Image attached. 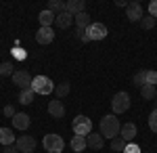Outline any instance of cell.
Here are the masks:
<instances>
[{
	"label": "cell",
	"mask_w": 157,
	"mask_h": 153,
	"mask_svg": "<svg viewBox=\"0 0 157 153\" xmlns=\"http://www.w3.org/2000/svg\"><path fill=\"white\" fill-rule=\"evenodd\" d=\"M98 128H101V134H103V139H109V141H113L115 136H120L121 124H120V120H117V116H115V113H111V116H105V118L101 120Z\"/></svg>",
	"instance_id": "1"
},
{
	"label": "cell",
	"mask_w": 157,
	"mask_h": 153,
	"mask_svg": "<svg viewBox=\"0 0 157 153\" xmlns=\"http://www.w3.org/2000/svg\"><path fill=\"white\" fill-rule=\"evenodd\" d=\"M71 128H73L75 134H80V136H88V134H90V128H92V122H90L88 116L80 113V116H75V118H73Z\"/></svg>",
	"instance_id": "2"
},
{
	"label": "cell",
	"mask_w": 157,
	"mask_h": 153,
	"mask_svg": "<svg viewBox=\"0 0 157 153\" xmlns=\"http://www.w3.org/2000/svg\"><path fill=\"white\" fill-rule=\"evenodd\" d=\"M32 90L36 94H50L55 90V84H52V80L46 78V76H36L34 82H32Z\"/></svg>",
	"instance_id": "3"
},
{
	"label": "cell",
	"mask_w": 157,
	"mask_h": 153,
	"mask_svg": "<svg viewBox=\"0 0 157 153\" xmlns=\"http://www.w3.org/2000/svg\"><path fill=\"white\" fill-rule=\"evenodd\" d=\"M42 145H44L46 153H61L65 149V143H63V139L59 134H46L42 139Z\"/></svg>",
	"instance_id": "4"
},
{
	"label": "cell",
	"mask_w": 157,
	"mask_h": 153,
	"mask_svg": "<svg viewBox=\"0 0 157 153\" xmlns=\"http://www.w3.org/2000/svg\"><path fill=\"white\" fill-rule=\"evenodd\" d=\"M111 109H113V113H124V111H128V109H130V94L124 92V90L117 92V94H113Z\"/></svg>",
	"instance_id": "5"
},
{
	"label": "cell",
	"mask_w": 157,
	"mask_h": 153,
	"mask_svg": "<svg viewBox=\"0 0 157 153\" xmlns=\"http://www.w3.org/2000/svg\"><path fill=\"white\" fill-rule=\"evenodd\" d=\"M86 38H88V42L90 40H103V38H107V25L90 23V27L86 29Z\"/></svg>",
	"instance_id": "6"
},
{
	"label": "cell",
	"mask_w": 157,
	"mask_h": 153,
	"mask_svg": "<svg viewBox=\"0 0 157 153\" xmlns=\"http://www.w3.org/2000/svg\"><path fill=\"white\" fill-rule=\"evenodd\" d=\"M13 82L17 84L21 90H29V88H32V82H34V76H29V73L23 71V69L15 71V73H13Z\"/></svg>",
	"instance_id": "7"
},
{
	"label": "cell",
	"mask_w": 157,
	"mask_h": 153,
	"mask_svg": "<svg viewBox=\"0 0 157 153\" xmlns=\"http://www.w3.org/2000/svg\"><path fill=\"white\" fill-rule=\"evenodd\" d=\"M15 145H17V149H19L21 153H32L34 149H36V139H34V136L23 134V136H19V139H17V143H15Z\"/></svg>",
	"instance_id": "8"
},
{
	"label": "cell",
	"mask_w": 157,
	"mask_h": 153,
	"mask_svg": "<svg viewBox=\"0 0 157 153\" xmlns=\"http://www.w3.org/2000/svg\"><path fill=\"white\" fill-rule=\"evenodd\" d=\"M55 40V29L52 27H40L36 32V42L38 44H50Z\"/></svg>",
	"instance_id": "9"
},
{
	"label": "cell",
	"mask_w": 157,
	"mask_h": 153,
	"mask_svg": "<svg viewBox=\"0 0 157 153\" xmlns=\"http://www.w3.org/2000/svg\"><path fill=\"white\" fill-rule=\"evenodd\" d=\"M126 15L130 21H140L143 19V9H140V2H130L128 9H126Z\"/></svg>",
	"instance_id": "10"
},
{
	"label": "cell",
	"mask_w": 157,
	"mask_h": 153,
	"mask_svg": "<svg viewBox=\"0 0 157 153\" xmlns=\"http://www.w3.org/2000/svg\"><path fill=\"white\" fill-rule=\"evenodd\" d=\"M86 141H88V147H90V149H94V151L103 149V145H105V139H103V134H101V132H90V134L86 136Z\"/></svg>",
	"instance_id": "11"
},
{
	"label": "cell",
	"mask_w": 157,
	"mask_h": 153,
	"mask_svg": "<svg viewBox=\"0 0 157 153\" xmlns=\"http://www.w3.org/2000/svg\"><path fill=\"white\" fill-rule=\"evenodd\" d=\"M29 124H32V120H29V116H27V113H23V111L15 113V118H13V128L25 130V128H29Z\"/></svg>",
	"instance_id": "12"
},
{
	"label": "cell",
	"mask_w": 157,
	"mask_h": 153,
	"mask_svg": "<svg viewBox=\"0 0 157 153\" xmlns=\"http://www.w3.org/2000/svg\"><path fill=\"white\" fill-rule=\"evenodd\" d=\"M84 9H86L84 0H69V2H65V11L69 15H80V13H84Z\"/></svg>",
	"instance_id": "13"
},
{
	"label": "cell",
	"mask_w": 157,
	"mask_h": 153,
	"mask_svg": "<svg viewBox=\"0 0 157 153\" xmlns=\"http://www.w3.org/2000/svg\"><path fill=\"white\" fill-rule=\"evenodd\" d=\"M120 136L124 141H134V136H136V126H134V122H126L120 130Z\"/></svg>",
	"instance_id": "14"
},
{
	"label": "cell",
	"mask_w": 157,
	"mask_h": 153,
	"mask_svg": "<svg viewBox=\"0 0 157 153\" xmlns=\"http://www.w3.org/2000/svg\"><path fill=\"white\" fill-rule=\"evenodd\" d=\"M57 27H61V29H65V27H71L73 25V15H69L67 11L63 13H57Z\"/></svg>",
	"instance_id": "15"
},
{
	"label": "cell",
	"mask_w": 157,
	"mask_h": 153,
	"mask_svg": "<svg viewBox=\"0 0 157 153\" xmlns=\"http://www.w3.org/2000/svg\"><path fill=\"white\" fill-rule=\"evenodd\" d=\"M48 113L52 118H63L65 116V107H63V103H61L59 99H55V101L48 103Z\"/></svg>",
	"instance_id": "16"
},
{
	"label": "cell",
	"mask_w": 157,
	"mask_h": 153,
	"mask_svg": "<svg viewBox=\"0 0 157 153\" xmlns=\"http://www.w3.org/2000/svg\"><path fill=\"white\" fill-rule=\"evenodd\" d=\"M38 19H40V25H42V27H50V25L55 23L57 15H55L52 11H48V9H46V11H40V15H38Z\"/></svg>",
	"instance_id": "17"
},
{
	"label": "cell",
	"mask_w": 157,
	"mask_h": 153,
	"mask_svg": "<svg viewBox=\"0 0 157 153\" xmlns=\"http://www.w3.org/2000/svg\"><path fill=\"white\" fill-rule=\"evenodd\" d=\"M13 143H17L15 134H13V130L11 128H0V145L6 147V145H13Z\"/></svg>",
	"instance_id": "18"
},
{
	"label": "cell",
	"mask_w": 157,
	"mask_h": 153,
	"mask_svg": "<svg viewBox=\"0 0 157 153\" xmlns=\"http://www.w3.org/2000/svg\"><path fill=\"white\" fill-rule=\"evenodd\" d=\"M88 147V141H86V136H80V134H73V139H71V149L75 153H82Z\"/></svg>",
	"instance_id": "19"
},
{
	"label": "cell",
	"mask_w": 157,
	"mask_h": 153,
	"mask_svg": "<svg viewBox=\"0 0 157 153\" xmlns=\"http://www.w3.org/2000/svg\"><path fill=\"white\" fill-rule=\"evenodd\" d=\"M75 27H82V29H88L90 27V15L88 13H80V15H75Z\"/></svg>",
	"instance_id": "20"
},
{
	"label": "cell",
	"mask_w": 157,
	"mask_h": 153,
	"mask_svg": "<svg viewBox=\"0 0 157 153\" xmlns=\"http://www.w3.org/2000/svg\"><path fill=\"white\" fill-rule=\"evenodd\" d=\"M140 94H143V99H145V101H153V99L157 96V90H155V86L145 84V86L140 88Z\"/></svg>",
	"instance_id": "21"
},
{
	"label": "cell",
	"mask_w": 157,
	"mask_h": 153,
	"mask_svg": "<svg viewBox=\"0 0 157 153\" xmlns=\"http://www.w3.org/2000/svg\"><path fill=\"white\" fill-rule=\"evenodd\" d=\"M34 96H36V92L29 88V90H21V94H19V103L21 105H29V103H34Z\"/></svg>",
	"instance_id": "22"
},
{
	"label": "cell",
	"mask_w": 157,
	"mask_h": 153,
	"mask_svg": "<svg viewBox=\"0 0 157 153\" xmlns=\"http://www.w3.org/2000/svg\"><path fill=\"white\" fill-rule=\"evenodd\" d=\"M132 82H134V86H138V88H143L147 84V69H140L136 76L132 78Z\"/></svg>",
	"instance_id": "23"
},
{
	"label": "cell",
	"mask_w": 157,
	"mask_h": 153,
	"mask_svg": "<svg viewBox=\"0 0 157 153\" xmlns=\"http://www.w3.org/2000/svg\"><path fill=\"white\" fill-rule=\"evenodd\" d=\"M55 90H57V96L59 99H63V96H67L69 94V82H61L55 86Z\"/></svg>",
	"instance_id": "24"
},
{
	"label": "cell",
	"mask_w": 157,
	"mask_h": 153,
	"mask_svg": "<svg viewBox=\"0 0 157 153\" xmlns=\"http://www.w3.org/2000/svg\"><path fill=\"white\" fill-rule=\"evenodd\" d=\"M15 69H13V61H4L0 63V76H13Z\"/></svg>",
	"instance_id": "25"
},
{
	"label": "cell",
	"mask_w": 157,
	"mask_h": 153,
	"mask_svg": "<svg viewBox=\"0 0 157 153\" xmlns=\"http://www.w3.org/2000/svg\"><path fill=\"white\" fill-rule=\"evenodd\" d=\"M48 11H59V13H63L65 11V2H61V0H50L48 2Z\"/></svg>",
	"instance_id": "26"
},
{
	"label": "cell",
	"mask_w": 157,
	"mask_h": 153,
	"mask_svg": "<svg viewBox=\"0 0 157 153\" xmlns=\"http://www.w3.org/2000/svg\"><path fill=\"white\" fill-rule=\"evenodd\" d=\"M140 27H143V29H153V27H155V19H153L151 15L143 17V19H140Z\"/></svg>",
	"instance_id": "27"
},
{
	"label": "cell",
	"mask_w": 157,
	"mask_h": 153,
	"mask_svg": "<svg viewBox=\"0 0 157 153\" xmlns=\"http://www.w3.org/2000/svg\"><path fill=\"white\" fill-rule=\"evenodd\" d=\"M124 143H126V141H124L121 136H115V139L111 141V149H113V151H124V149H126Z\"/></svg>",
	"instance_id": "28"
},
{
	"label": "cell",
	"mask_w": 157,
	"mask_h": 153,
	"mask_svg": "<svg viewBox=\"0 0 157 153\" xmlns=\"http://www.w3.org/2000/svg\"><path fill=\"white\" fill-rule=\"evenodd\" d=\"M149 128L153 130V132H157V109H153L151 116H149Z\"/></svg>",
	"instance_id": "29"
},
{
	"label": "cell",
	"mask_w": 157,
	"mask_h": 153,
	"mask_svg": "<svg viewBox=\"0 0 157 153\" xmlns=\"http://www.w3.org/2000/svg\"><path fill=\"white\" fill-rule=\"evenodd\" d=\"M147 84H151V86L157 84V71H147Z\"/></svg>",
	"instance_id": "30"
},
{
	"label": "cell",
	"mask_w": 157,
	"mask_h": 153,
	"mask_svg": "<svg viewBox=\"0 0 157 153\" xmlns=\"http://www.w3.org/2000/svg\"><path fill=\"white\" fill-rule=\"evenodd\" d=\"M149 15L157 21V0H151V4H149Z\"/></svg>",
	"instance_id": "31"
},
{
	"label": "cell",
	"mask_w": 157,
	"mask_h": 153,
	"mask_svg": "<svg viewBox=\"0 0 157 153\" xmlns=\"http://www.w3.org/2000/svg\"><path fill=\"white\" fill-rule=\"evenodd\" d=\"M124 153H140V147H138V145H134V143H130V145H126Z\"/></svg>",
	"instance_id": "32"
},
{
	"label": "cell",
	"mask_w": 157,
	"mask_h": 153,
	"mask_svg": "<svg viewBox=\"0 0 157 153\" xmlns=\"http://www.w3.org/2000/svg\"><path fill=\"white\" fill-rule=\"evenodd\" d=\"M2 113H4L6 118H15V107H13V105H6V107H4V111H2Z\"/></svg>",
	"instance_id": "33"
},
{
	"label": "cell",
	"mask_w": 157,
	"mask_h": 153,
	"mask_svg": "<svg viewBox=\"0 0 157 153\" xmlns=\"http://www.w3.org/2000/svg\"><path fill=\"white\" fill-rule=\"evenodd\" d=\"M75 34H78V38H80V40L88 42V38H86V29H82V27H75Z\"/></svg>",
	"instance_id": "34"
},
{
	"label": "cell",
	"mask_w": 157,
	"mask_h": 153,
	"mask_svg": "<svg viewBox=\"0 0 157 153\" xmlns=\"http://www.w3.org/2000/svg\"><path fill=\"white\" fill-rule=\"evenodd\" d=\"M19 149H17V145H6L4 147V153H17Z\"/></svg>",
	"instance_id": "35"
},
{
	"label": "cell",
	"mask_w": 157,
	"mask_h": 153,
	"mask_svg": "<svg viewBox=\"0 0 157 153\" xmlns=\"http://www.w3.org/2000/svg\"><path fill=\"white\" fill-rule=\"evenodd\" d=\"M155 103H157V96H155ZM155 109H157V105H155Z\"/></svg>",
	"instance_id": "36"
}]
</instances>
